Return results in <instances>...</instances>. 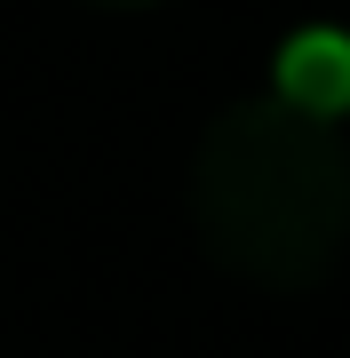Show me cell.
<instances>
[{
	"instance_id": "obj_1",
	"label": "cell",
	"mask_w": 350,
	"mask_h": 358,
	"mask_svg": "<svg viewBox=\"0 0 350 358\" xmlns=\"http://www.w3.org/2000/svg\"><path fill=\"white\" fill-rule=\"evenodd\" d=\"M191 231L215 271L302 294L350 255V152L335 120L286 96H247L191 152Z\"/></svg>"
},
{
	"instance_id": "obj_2",
	"label": "cell",
	"mask_w": 350,
	"mask_h": 358,
	"mask_svg": "<svg viewBox=\"0 0 350 358\" xmlns=\"http://www.w3.org/2000/svg\"><path fill=\"white\" fill-rule=\"evenodd\" d=\"M286 103H302V112H319V120H335L342 103H350V40L335 24H311V32H295L286 40V56H279V88Z\"/></svg>"
},
{
	"instance_id": "obj_3",
	"label": "cell",
	"mask_w": 350,
	"mask_h": 358,
	"mask_svg": "<svg viewBox=\"0 0 350 358\" xmlns=\"http://www.w3.org/2000/svg\"><path fill=\"white\" fill-rule=\"evenodd\" d=\"M96 8H152V0H96Z\"/></svg>"
}]
</instances>
